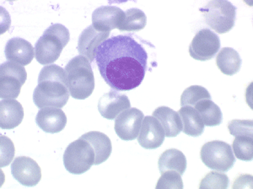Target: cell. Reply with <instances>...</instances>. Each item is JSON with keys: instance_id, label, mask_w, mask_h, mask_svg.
<instances>
[{"instance_id": "cell-1", "label": "cell", "mask_w": 253, "mask_h": 189, "mask_svg": "<svg viewBox=\"0 0 253 189\" xmlns=\"http://www.w3.org/2000/svg\"><path fill=\"white\" fill-rule=\"evenodd\" d=\"M95 60L101 77L112 89L127 92L144 81L149 54L132 35H118L98 47Z\"/></svg>"}, {"instance_id": "cell-2", "label": "cell", "mask_w": 253, "mask_h": 189, "mask_svg": "<svg viewBox=\"0 0 253 189\" xmlns=\"http://www.w3.org/2000/svg\"><path fill=\"white\" fill-rule=\"evenodd\" d=\"M69 95L65 70L56 64L43 67L33 93L35 105L39 108H62L68 102Z\"/></svg>"}, {"instance_id": "cell-3", "label": "cell", "mask_w": 253, "mask_h": 189, "mask_svg": "<svg viewBox=\"0 0 253 189\" xmlns=\"http://www.w3.org/2000/svg\"><path fill=\"white\" fill-rule=\"evenodd\" d=\"M67 81L70 95L75 99L84 100L95 89V78L92 67L86 57L82 55L69 61L66 67Z\"/></svg>"}, {"instance_id": "cell-4", "label": "cell", "mask_w": 253, "mask_h": 189, "mask_svg": "<svg viewBox=\"0 0 253 189\" xmlns=\"http://www.w3.org/2000/svg\"><path fill=\"white\" fill-rule=\"evenodd\" d=\"M69 30L61 24H53L44 32L35 45V57L43 65L58 59L63 47L69 43Z\"/></svg>"}, {"instance_id": "cell-5", "label": "cell", "mask_w": 253, "mask_h": 189, "mask_svg": "<svg viewBox=\"0 0 253 189\" xmlns=\"http://www.w3.org/2000/svg\"><path fill=\"white\" fill-rule=\"evenodd\" d=\"M205 23L219 34L231 31L235 26L236 7L225 0H213L200 9Z\"/></svg>"}, {"instance_id": "cell-6", "label": "cell", "mask_w": 253, "mask_h": 189, "mask_svg": "<svg viewBox=\"0 0 253 189\" xmlns=\"http://www.w3.org/2000/svg\"><path fill=\"white\" fill-rule=\"evenodd\" d=\"M95 158L91 144L81 138L67 147L63 155V164L68 172L81 175L90 169L95 163Z\"/></svg>"}, {"instance_id": "cell-7", "label": "cell", "mask_w": 253, "mask_h": 189, "mask_svg": "<svg viewBox=\"0 0 253 189\" xmlns=\"http://www.w3.org/2000/svg\"><path fill=\"white\" fill-rule=\"evenodd\" d=\"M200 158L205 166L216 172H228L236 162L231 146L220 141L205 143L200 151Z\"/></svg>"}, {"instance_id": "cell-8", "label": "cell", "mask_w": 253, "mask_h": 189, "mask_svg": "<svg viewBox=\"0 0 253 189\" xmlns=\"http://www.w3.org/2000/svg\"><path fill=\"white\" fill-rule=\"evenodd\" d=\"M27 73L18 63L5 62L0 67V96L2 99H15L26 83Z\"/></svg>"}, {"instance_id": "cell-9", "label": "cell", "mask_w": 253, "mask_h": 189, "mask_svg": "<svg viewBox=\"0 0 253 189\" xmlns=\"http://www.w3.org/2000/svg\"><path fill=\"white\" fill-rule=\"evenodd\" d=\"M220 48V40L214 32L202 29L190 44L189 54L199 61H209L215 56Z\"/></svg>"}, {"instance_id": "cell-10", "label": "cell", "mask_w": 253, "mask_h": 189, "mask_svg": "<svg viewBox=\"0 0 253 189\" xmlns=\"http://www.w3.org/2000/svg\"><path fill=\"white\" fill-rule=\"evenodd\" d=\"M144 113L138 108H129L118 115L115 121V132L118 137L125 141H133L138 138Z\"/></svg>"}, {"instance_id": "cell-11", "label": "cell", "mask_w": 253, "mask_h": 189, "mask_svg": "<svg viewBox=\"0 0 253 189\" xmlns=\"http://www.w3.org/2000/svg\"><path fill=\"white\" fill-rule=\"evenodd\" d=\"M13 178L21 185L34 187L42 179V170L36 161L27 156H19L12 162Z\"/></svg>"}, {"instance_id": "cell-12", "label": "cell", "mask_w": 253, "mask_h": 189, "mask_svg": "<svg viewBox=\"0 0 253 189\" xmlns=\"http://www.w3.org/2000/svg\"><path fill=\"white\" fill-rule=\"evenodd\" d=\"M166 134L160 121L154 116H147L143 119L138 142L144 149H155L162 145Z\"/></svg>"}, {"instance_id": "cell-13", "label": "cell", "mask_w": 253, "mask_h": 189, "mask_svg": "<svg viewBox=\"0 0 253 189\" xmlns=\"http://www.w3.org/2000/svg\"><path fill=\"white\" fill-rule=\"evenodd\" d=\"M125 17V12L116 6H101L92 14V26L99 32H110L119 28Z\"/></svg>"}, {"instance_id": "cell-14", "label": "cell", "mask_w": 253, "mask_h": 189, "mask_svg": "<svg viewBox=\"0 0 253 189\" xmlns=\"http://www.w3.org/2000/svg\"><path fill=\"white\" fill-rule=\"evenodd\" d=\"M129 99L116 91L104 94L98 102V110L103 118L113 120L118 115L130 108Z\"/></svg>"}, {"instance_id": "cell-15", "label": "cell", "mask_w": 253, "mask_h": 189, "mask_svg": "<svg viewBox=\"0 0 253 189\" xmlns=\"http://www.w3.org/2000/svg\"><path fill=\"white\" fill-rule=\"evenodd\" d=\"M110 32H99L91 26H88L81 33L78 42L80 54L86 57L92 63L95 59L96 51L101 44L109 38Z\"/></svg>"}, {"instance_id": "cell-16", "label": "cell", "mask_w": 253, "mask_h": 189, "mask_svg": "<svg viewBox=\"0 0 253 189\" xmlns=\"http://www.w3.org/2000/svg\"><path fill=\"white\" fill-rule=\"evenodd\" d=\"M36 123L44 132L57 134L66 126L67 117L61 108L43 107L38 112Z\"/></svg>"}, {"instance_id": "cell-17", "label": "cell", "mask_w": 253, "mask_h": 189, "mask_svg": "<svg viewBox=\"0 0 253 189\" xmlns=\"http://www.w3.org/2000/svg\"><path fill=\"white\" fill-rule=\"evenodd\" d=\"M4 54L9 62L26 66L33 60L34 48L32 44L25 39L11 38L6 43Z\"/></svg>"}, {"instance_id": "cell-18", "label": "cell", "mask_w": 253, "mask_h": 189, "mask_svg": "<svg viewBox=\"0 0 253 189\" xmlns=\"http://www.w3.org/2000/svg\"><path fill=\"white\" fill-rule=\"evenodd\" d=\"M0 127L2 129H15L23 120V107L16 100L3 99L0 102Z\"/></svg>"}, {"instance_id": "cell-19", "label": "cell", "mask_w": 253, "mask_h": 189, "mask_svg": "<svg viewBox=\"0 0 253 189\" xmlns=\"http://www.w3.org/2000/svg\"><path fill=\"white\" fill-rule=\"evenodd\" d=\"M81 139L88 141L95 151V163L97 166L107 161L112 154V142L109 137L103 133L91 131L81 136Z\"/></svg>"}, {"instance_id": "cell-20", "label": "cell", "mask_w": 253, "mask_h": 189, "mask_svg": "<svg viewBox=\"0 0 253 189\" xmlns=\"http://www.w3.org/2000/svg\"><path fill=\"white\" fill-rule=\"evenodd\" d=\"M153 116L160 121L167 137H175L182 131V122L180 115L170 107L160 106L154 111Z\"/></svg>"}, {"instance_id": "cell-21", "label": "cell", "mask_w": 253, "mask_h": 189, "mask_svg": "<svg viewBox=\"0 0 253 189\" xmlns=\"http://www.w3.org/2000/svg\"><path fill=\"white\" fill-rule=\"evenodd\" d=\"M182 122V132L191 137H199L205 131V123L193 106H181L178 111Z\"/></svg>"}, {"instance_id": "cell-22", "label": "cell", "mask_w": 253, "mask_h": 189, "mask_svg": "<svg viewBox=\"0 0 253 189\" xmlns=\"http://www.w3.org/2000/svg\"><path fill=\"white\" fill-rule=\"evenodd\" d=\"M158 166L161 173L175 171L182 176L187 169V159L184 154L178 149H167L159 158Z\"/></svg>"}, {"instance_id": "cell-23", "label": "cell", "mask_w": 253, "mask_h": 189, "mask_svg": "<svg viewBox=\"0 0 253 189\" xmlns=\"http://www.w3.org/2000/svg\"><path fill=\"white\" fill-rule=\"evenodd\" d=\"M216 63L219 70L228 76L237 74L242 68V58L238 52L231 47H224L216 57Z\"/></svg>"}, {"instance_id": "cell-24", "label": "cell", "mask_w": 253, "mask_h": 189, "mask_svg": "<svg viewBox=\"0 0 253 189\" xmlns=\"http://www.w3.org/2000/svg\"><path fill=\"white\" fill-rule=\"evenodd\" d=\"M193 107L199 112L206 126H219L223 122L221 110L211 99L200 100Z\"/></svg>"}, {"instance_id": "cell-25", "label": "cell", "mask_w": 253, "mask_h": 189, "mask_svg": "<svg viewBox=\"0 0 253 189\" xmlns=\"http://www.w3.org/2000/svg\"><path fill=\"white\" fill-rule=\"evenodd\" d=\"M147 17L140 9L132 8L125 12V17L118 30L121 32H138L145 27Z\"/></svg>"}, {"instance_id": "cell-26", "label": "cell", "mask_w": 253, "mask_h": 189, "mask_svg": "<svg viewBox=\"0 0 253 189\" xmlns=\"http://www.w3.org/2000/svg\"><path fill=\"white\" fill-rule=\"evenodd\" d=\"M234 155L241 161H250L253 157V140L250 136H236L232 144Z\"/></svg>"}, {"instance_id": "cell-27", "label": "cell", "mask_w": 253, "mask_h": 189, "mask_svg": "<svg viewBox=\"0 0 253 189\" xmlns=\"http://www.w3.org/2000/svg\"><path fill=\"white\" fill-rule=\"evenodd\" d=\"M204 99H211L210 92L205 87L200 86H190L181 94V106H194Z\"/></svg>"}, {"instance_id": "cell-28", "label": "cell", "mask_w": 253, "mask_h": 189, "mask_svg": "<svg viewBox=\"0 0 253 189\" xmlns=\"http://www.w3.org/2000/svg\"><path fill=\"white\" fill-rule=\"evenodd\" d=\"M230 179L221 172H210L202 179L199 189H227Z\"/></svg>"}, {"instance_id": "cell-29", "label": "cell", "mask_w": 253, "mask_h": 189, "mask_svg": "<svg viewBox=\"0 0 253 189\" xmlns=\"http://www.w3.org/2000/svg\"><path fill=\"white\" fill-rule=\"evenodd\" d=\"M159 179L156 189H183V182L181 176L175 171H167L161 173Z\"/></svg>"}, {"instance_id": "cell-30", "label": "cell", "mask_w": 253, "mask_h": 189, "mask_svg": "<svg viewBox=\"0 0 253 189\" xmlns=\"http://www.w3.org/2000/svg\"><path fill=\"white\" fill-rule=\"evenodd\" d=\"M253 123L252 120H232L228 124L230 135L233 136L253 137Z\"/></svg>"}, {"instance_id": "cell-31", "label": "cell", "mask_w": 253, "mask_h": 189, "mask_svg": "<svg viewBox=\"0 0 253 189\" xmlns=\"http://www.w3.org/2000/svg\"><path fill=\"white\" fill-rule=\"evenodd\" d=\"M15 146L10 139L1 135V167L9 166L15 156Z\"/></svg>"}]
</instances>
